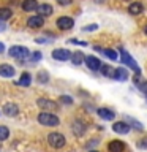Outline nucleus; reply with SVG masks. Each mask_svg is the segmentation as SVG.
Returning a JSON list of instances; mask_svg holds the SVG:
<instances>
[{
  "label": "nucleus",
  "mask_w": 147,
  "mask_h": 152,
  "mask_svg": "<svg viewBox=\"0 0 147 152\" xmlns=\"http://www.w3.org/2000/svg\"><path fill=\"white\" fill-rule=\"evenodd\" d=\"M101 52L108 57V59H111V60H116L117 59V52L114 51V49H103Z\"/></svg>",
  "instance_id": "nucleus-26"
},
{
  "label": "nucleus",
  "mask_w": 147,
  "mask_h": 152,
  "mask_svg": "<svg viewBox=\"0 0 147 152\" xmlns=\"http://www.w3.org/2000/svg\"><path fill=\"white\" fill-rule=\"evenodd\" d=\"M3 114L5 116H8V117H14V116H17L19 114V108H17V104L16 103H5V106H3Z\"/></svg>",
  "instance_id": "nucleus-9"
},
{
  "label": "nucleus",
  "mask_w": 147,
  "mask_h": 152,
  "mask_svg": "<svg viewBox=\"0 0 147 152\" xmlns=\"http://www.w3.org/2000/svg\"><path fill=\"white\" fill-rule=\"evenodd\" d=\"M97 28H98L97 24H90L89 27H84V30H85V32H90V30H97Z\"/></svg>",
  "instance_id": "nucleus-31"
},
{
  "label": "nucleus",
  "mask_w": 147,
  "mask_h": 152,
  "mask_svg": "<svg viewBox=\"0 0 147 152\" xmlns=\"http://www.w3.org/2000/svg\"><path fill=\"white\" fill-rule=\"evenodd\" d=\"M144 33H146V35H147V26L144 27Z\"/></svg>",
  "instance_id": "nucleus-35"
},
{
  "label": "nucleus",
  "mask_w": 147,
  "mask_h": 152,
  "mask_svg": "<svg viewBox=\"0 0 147 152\" xmlns=\"http://www.w3.org/2000/svg\"><path fill=\"white\" fill-rule=\"evenodd\" d=\"M108 151L109 152H123L125 151V144L119 140H112L111 142L108 144Z\"/></svg>",
  "instance_id": "nucleus-14"
},
{
  "label": "nucleus",
  "mask_w": 147,
  "mask_h": 152,
  "mask_svg": "<svg viewBox=\"0 0 147 152\" xmlns=\"http://www.w3.org/2000/svg\"><path fill=\"white\" fill-rule=\"evenodd\" d=\"M38 81H40V83H44V84L49 81V76H47L46 71H40V75H38Z\"/></svg>",
  "instance_id": "nucleus-28"
},
{
  "label": "nucleus",
  "mask_w": 147,
  "mask_h": 152,
  "mask_svg": "<svg viewBox=\"0 0 147 152\" xmlns=\"http://www.w3.org/2000/svg\"><path fill=\"white\" fill-rule=\"evenodd\" d=\"M112 130L119 133V135H127L128 132H130V124L125 122V121H120V122H116L112 125Z\"/></svg>",
  "instance_id": "nucleus-8"
},
{
  "label": "nucleus",
  "mask_w": 147,
  "mask_h": 152,
  "mask_svg": "<svg viewBox=\"0 0 147 152\" xmlns=\"http://www.w3.org/2000/svg\"><path fill=\"white\" fill-rule=\"evenodd\" d=\"M2 52H5V45L0 41V54H2Z\"/></svg>",
  "instance_id": "nucleus-34"
},
{
  "label": "nucleus",
  "mask_w": 147,
  "mask_h": 152,
  "mask_svg": "<svg viewBox=\"0 0 147 152\" xmlns=\"http://www.w3.org/2000/svg\"><path fill=\"white\" fill-rule=\"evenodd\" d=\"M70 59H71V62H73L74 65H81V64H84L85 56H84L81 51H76V52H73V54H71Z\"/></svg>",
  "instance_id": "nucleus-20"
},
{
  "label": "nucleus",
  "mask_w": 147,
  "mask_h": 152,
  "mask_svg": "<svg viewBox=\"0 0 147 152\" xmlns=\"http://www.w3.org/2000/svg\"><path fill=\"white\" fill-rule=\"evenodd\" d=\"M36 121H38V124H41V125H44V127H57L60 124L59 117H57L55 114H52L51 111H41L38 114Z\"/></svg>",
  "instance_id": "nucleus-2"
},
{
  "label": "nucleus",
  "mask_w": 147,
  "mask_h": 152,
  "mask_svg": "<svg viewBox=\"0 0 147 152\" xmlns=\"http://www.w3.org/2000/svg\"><path fill=\"white\" fill-rule=\"evenodd\" d=\"M97 114L101 119H104V121H112L114 117H116V114H114V111H111V109H108V108H100Z\"/></svg>",
  "instance_id": "nucleus-16"
},
{
  "label": "nucleus",
  "mask_w": 147,
  "mask_h": 152,
  "mask_svg": "<svg viewBox=\"0 0 147 152\" xmlns=\"http://www.w3.org/2000/svg\"><path fill=\"white\" fill-rule=\"evenodd\" d=\"M27 26L30 28H40V27L44 26V18L38 16V14L30 16V18H28V21H27Z\"/></svg>",
  "instance_id": "nucleus-10"
},
{
  "label": "nucleus",
  "mask_w": 147,
  "mask_h": 152,
  "mask_svg": "<svg viewBox=\"0 0 147 152\" xmlns=\"http://www.w3.org/2000/svg\"><path fill=\"white\" fill-rule=\"evenodd\" d=\"M128 122H130V124H133V125H135V128H136V130H142V125H141L139 122L133 121V119H128Z\"/></svg>",
  "instance_id": "nucleus-30"
},
{
  "label": "nucleus",
  "mask_w": 147,
  "mask_h": 152,
  "mask_svg": "<svg viewBox=\"0 0 147 152\" xmlns=\"http://www.w3.org/2000/svg\"><path fill=\"white\" fill-rule=\"evenodd\" d=\"M36 13H38V16L46 18V16H51V14L54 13V10H52V7L49 3H43V5H38Z\"/></svg>",
  "instance_id": "nucleus-11"
},
{
  "label": "nucleus",
  "mask_w": 147,
  "mask_h": 152,
  "mask_svg": "<svg viewBox=\"0 0 147 152\" xmlns=\"http://www.w3.org/2000/svg\"><path fill=\"white\" fill-rule=\"evenodd\" d=\"M71 57V52L68 49H63V48H57V49L52 51V59H55V60H68Z\"/></svg>",
  "instance_id": "nucleus-7"
},
{
  "label": "nucleus",
  "mask_w": 147,
  "mask_h": 152,
  "mask_svg": "<svg viewBox=\"0 0 147 152\" xmlns=\"http://www.w3.org/2000/svg\"><path fill=\"white\" fill-rule=\"evenodd\" d=\"M73 132H74V135L76 136H81L82 133L85 132V127H84V124L82 122H79V121H76L73 124Z\"/></svg>",
  "instance_id": "nucleus-22"
},
{
  "label": "nucleus",
  "mask_w": 147,
  "mask_h": 152,
  "mask_svg": "<svg viewBox=\"0 0 147 152\" xmlns=\"http://www.w3.org/2000/svg\"><path fill=\"white\" fill-rule=\"evenodd\" d=\"M22 10L24 11H27V13H32V11H36V8H38V2L36 0H22Z\"/></svg>",
  "instance_id": "nucleus-15"
},
{
  "label": "nucleus",
  "mask_w": 147,
  "mask_h": 152,
  "mask_svg": "<svg viewBox=\"0 0 147 152\" xmlns=\"http://www.w3.org/2000/svg\"><path fill=\"white\" fill-rule=\"evenodd\" d=\"M59 102L65 103V104H71V103H73V98H71V97H66V95H62V97L59 98Z\"/></svg>",
  "instance_id": "nucleus-29"
},
{
  "label": "nucleus",
  "mask_w": 147,
  "mask_h": 152,
  "mask_svg": "<svg viewBox=\"0 0 147 152\" xmlns=\"http://www.w3.org/2000/svg\"><path fill=\"white\" fill-rule=\"evenodd\" d=\"M14 73H16V71H14V68L9 64L0 65V76H2V78H13Z\"/></svg>",
  "instance_id": "nucleus-12"
},
{
  "label": "nucleus",
  "mask_w": 147,
  "mask_h": 152,
  "mask_svg": "<svg viewBox=\"0 0 147 152\" xmlns=\"http://www.w3.org/2000/svg\"><path fill=\"white\" fill-rule=\"evenodd\" d=\"M36 104L43 109V111H44V109H55L57 108V103L52 102V100H47V98H38Z\"/></svg>",
  "instance_id": "nucleus-13"
},
{
  "label": "nucleus",
  "mask_w": 147,
  "mask_h": 152,
  "mask_svg": "<svg viewBox=\"0 0 147 152\" xmlns=\"http://www.w3.org/2000/svg\"><path fill=\"white\" fill-rule=\"evenodd\" d=\"M8 54L11 56L13 59L21 62V65H25V62L30 59V51H28V48H25V46H11L8 51Z\"/></svg>",
  "instance_id": "nucleus-1"
},
{
  "label": "nucleus",
  "mask_w": 147,
  "mask_h": 152,
  "mask_svg": "<svg viewBox=\"0 0 147 152\" xmlns=\"http://www.w3.org/2000/svg\"><path fill=\"white\" fill-rule=\"evenodd\" d=\"M90 152H98V151H90Z\"/></svg>",
  "instance_id": "nucleus-36"
},
{
  "label": "nucleus",
  "mask_w": 147,
  "mask_h": 152,
  "mask_svg": "<svg viewBox=\"0 0 147 152\" xmlns=\"http://www.w3.org/2000/svg\"><path fill=\"white\" fill-rule=\"evenodd\" d=\"M135 84L138 86V89H141V92H144V94H147V83L144 79H141V76H135Z\"/></svg>",
  "instance_id": "nucleus-23"
},
{
  "label": "nucleus",
  "mask_w": 147,
  "mask_h": 152,
  "mask_svg": "<svg viewBox=\"0 0 147 152\" xmlns=\"http://www.w3.org/2000/svg\"><path fill=\"white\" fill-rule=\"evenodd\" d=\"M120 57H122V62L125 64L127 66H130V68L133 70V71H136V75H139L141 73V68L138 66V64H136V60L133 59V57L128 54V51H125V49H120Z\"/></svg>",
  "instance_id": "nucleus-4"
},
{
  "label": "nucleus",
  "mask_w": 147,
  "mask_h": 152,
  "mask_svg": "<svg viewBox=\"0 0 147 152\" xmlns=\"http://www.w3.org/2000/svg\"><path fill=\"white\" fill-rule=\"evenodd\" d=\"M100 71H101L103 76H106V78H112V76H114V68L111 65H101Z\"/></svg>",
  "instance_id": "nucleus-24"
},
{
  "label": "nucleus",
  "mask_w": 147,
  "mask_h": 152,
  "mask_svg": "<svg viewBox=\"0 0 147 152\" xmlns=\"http://www.w3.org/2000/svg\"><path fill=\"white\" fill-rule=\"evenodd\" d=\"M138 146H139V147H147V138H144V140H142Z\"/></svg>",
  "instance_id": "nucleus-33"
},
{
  "label": "nucleus",
  "mask_w": 147,
  "mask_h": 152,
  "mask_svg": "<svg viewBox=\"0 0 147 152\" xmlns=\"http://www.w3.org/2000/svg\"><path fill=\"white\" fill-rule=\"evenodd\" d=\"M8 136H9V130H8V127H7V125H0V141L8 140Z\"/></svg>",
  "instance_id": "nucleus-25"
},
{
  "label": "nucleus",
  "mask_w": 147,
  "mask_h": 152,
  "mask_svg": "<svg viewBox=\"0 0 147 152\" xmlns=\"http://www.w3.org/2000/svg\"><path fill=\"white\" fill-rule=\"evenodd\" d=\"M112 78L117 79V81H127L128 79V71L123 68V66L116 68V70H114V76H112Z\"/></svg>",
  "instance_id": "nucleus-17"
},
{
  "label": "nucleus",
  "mask_w": 147,
  "mask_h": 152,
  "mask_svg": "<svg viewBox=\"0 0 147 152\" xmlns=\"http://www.w3.org/2000/svg\"><path fill=\"white\" fill-rule=\"evenodd\" d=\"M74 26V21L73 18H68V16H60L57 19V27L60 28V30H70V28H73Z\"/></svg>",
  "instance_id": "nucleus-6"
},
{
  "label": "nucleus",
  "mask_w": 147,
  "mask_h": 152,
  "mask_svg": "<svg viewBox=\"0 0 147 152\" xmlns=\"http://www.w3.org/2000/svg\"><path fill=\"white\" fill-rule=\"evenodd\" d=\"M30 83H32V76H30V73H22L21 78L16 81L17 86H24V87H28V86H30Z\"/></svg>",
  "instance_id": "nucleus-19"
},
{
  "label": "nucleus",
  "mask_w": 147,
  "mask_h": 152,
  "mask_svg": "<svg viewBox=\"0 0 147 152\" xmlns=\"http://www.w3.org/2000/svg\"><path fill=\"white\" fill-rule=\"evenodd\" d=\"M84 64L87 65V68H90L92 71H98L100 68H101V60L98 59V57H95V56H87L84 59Z\"/></svg>",
  "instance_id": "nucleus-5"
},
{
  "label": "nucleus",
  "mask_w": 147,
  "mask_h": 152,
  "mask_svg": "<svg viewBox=\"0 0 147 152\" xmlns=\"http://www.w3.org/2000/svg\"><path fill=\"white\" fill-rule=\"evenodd\" d=\"M47 142H49L51 147H54V149H62L65 144H66V140L65 136L62 135L59 132H52L47 135Z\"/></svg>",
  "instance_id": "nucleus-3"
},
{
  "label": "nucleus",
  "mask_w": 147,
  "mask_h": 152,
  "mask_svg": "<svg viewBox=\"0 0 147 152\" xmlns=\"http://www.w3.org/2000/svg\"><path fill=\"white\" fill-rule=\"evenodd\" d=\"M11 16H13L11 8H8V7H2V8H0V21H8Z\"/></svg>",
  "instance_id": "nucleus-21"
},
{
  "label": "nucleus",
  "mask_w": 147,
  "mask_h": 152,
  "mask_svg": "<svg viewBox=\"0 0 147 152\" xmlns=\"http://www.w3.org/2000/svg\"><path fill=\"white\" fill-rule=\"evenodd\" d=\"M41 59H43V54H41L40 51H35V52H33V54H30V59H28V60H30L32 64H35V62L41 60Z\"/></svg>",
  "instance_id": "nucleus-27"
},
{
  "label": "nucleus",
  "mask_w": 147,
  "mask_h": 152,
  "mask_svg": "<svg viewBox=\"0 0 147 152\" xmlns=\"http://www.w3.org/2000/svg\"><path fill=\"white\" fill-rule=\"evenodd\" d=\"M57 3L62 5V7H66V5H70V3H71V0H57Z\"/></svg>",
  "instance_id": "nucleus-32"
},
{
  "label": "nucleus",
  "mask_w": 147,
  "mask_h": 152,
  "mask_svg": "<svg viewBox=\"0 0 147 152\" xmlns=\"http://www.w3.org/2000/svg\"><path fill=\"white\" fill-rule=\"evenodd\" d=\"M142 11H144V7H142V3H139V2H135V3H131L130 7H128V13L135 14V16L141 14Z\"/></svg>",
  "instance_id": "nucleus-18"
}]
</instances>
